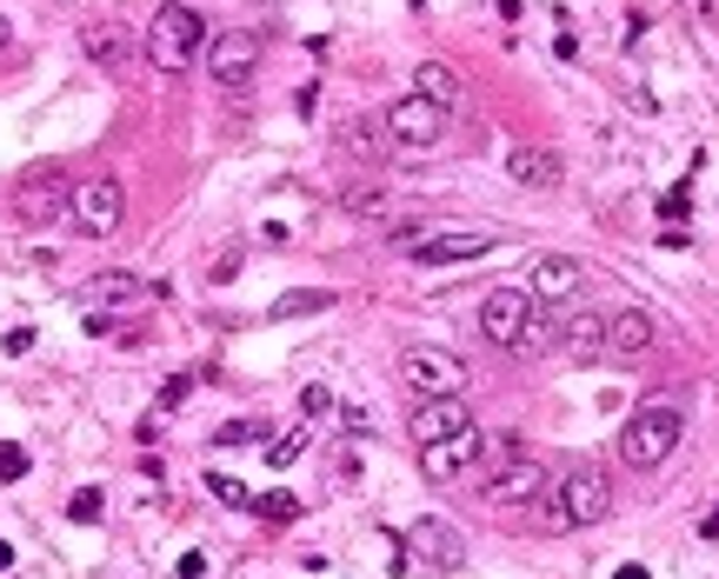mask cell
Here are the masks:
<instances>
[{"instance_id": "8", "label": "cell", "mask_w": 719, "mask_h": 579, "mask_svg": "<svg viewBox=\"0 0 719 579\" xmlns=\"http://www.w3.org/2000/svg\"><path fill=\"white\" fill-rule=\"evenodd\" d=\"M260 54H267V34L260 27H227V34L207 40V73L220 80V88H240V80L260 67Z\"/></svg>"}, {"instance_id": "18", "label": "cell", "mask_w": 719, "mask_h": 579, "mask_svg": "<svg viewBox=\"0 0 719 579\" xmlns=\"http://www.w3.org/2000/svg\"><path fill=\"white\" fill-rule=\"evenodd\" d=\"M606 354H619V360L653 354V313H639V306L606 313Z\"/></svg>"}, {"instance_id": "37", "label": "cell", "mask_w": 719, "mask_h": 579, "mask_svg": "<svg viewBox=\"0 0 719 579\" xmlns=\"http://www.w3.org/2000/svg\"><path fill=\"white\" fill-rule=\"evenodd\" d=\"M619 579H647V566H619Z\"/></svg>"}, {"instance_id": "28", "label": "cell", "mask_w": 719, "mask_h": 579, "mask_svg": "<svg viewBox=\"0 0 719 579\" xmlns=\"http://www.w3.org/2000/svg\"><path fill=\"white\" fill-rule=\"evenodd\" d=\"M254 513H260V520H274V526H287V520L300 513V500H293V493H260Z\"/></svg>"}, {"instance_id": "29", "label": "cell", "mask_w": 719, "mask_h": 579, "mask_svg": "<svg viewBox=\"0 0 719 579\" xmlns=\"http://www.w3.org/2000/svg\"><path fill=\"white\" fill-rule=\"evenodd\" d=\"M207 493H213V500H227V507H254V493L240 486V479H227V473H207Z\"/></svg>"}, {"instance_id": "33", "label": "cell", "mask_w": 719, "mask_h": 579, "mask_svg": "<svg viewBox=\"0 0 719 579\" xmlns=\"http://www.w3.org/2000/svg\"><path fill=\"white\" fill-rule=\"evenodd\" d=\"M187 393H194V380H187V373H174V380H167V386H160V406H181V399H187Z\"/></svg>"}, {"instance_id": "13", "label": "cell", "mask_w": 719, "mask_h": 579, "mask_svg": "<svg viewBox=\"0 0 719 579\" xmlns=\"http://www.w3.org/2000/svg\"><path fill=\"white\" fill-rule=\"evenodd\" d=\"M507 181L526 187V194H546V187L567 181V160L553 147H540V140H520V147H507Z\"/></svg>"}, {"instance_id": "35", "label": "cell", "mask_w": 719, "mask_h": 579, "mask_svg": "<svg viewBox=\"0 0 719 579\" xmlns=\"http://www.w3.org/2000/svg\"><path fill=\"white\" fill-rule=\"evenodd\" d=\"M686 8H693V21H712V14H719V0H686Z\"/></svg>"}, {"instance_id": "1", "label": "cell", "mask_w": 719, "mask_h": 579, "mask_svg": "<svg viewBox=\"0 0 719 579\" xmlns=\"http://www.w3.org/2000/svg\"><path fill=\"white\" fill-rule=\"evenodd\" d=\"M606 513H613V473L593 466V460L567 466V473L540 493V507H533L540 533H580V526H600Z\"/></svg>"}, {"instance_id": "12", "label": "cell", "mask_w": 719, "mask_h": 579, "mask_svg": "<svg viewBox=\"0 0 719 579\" xmlns=\"http://www.w3.org/2000/svg\"><path fill=\"white\" fill-rule=\"evenodd\" d=\"M479 453H487V433H479V427H460L453 440H440V447H420V473H427L433 486H447V479L473 473V466H479Z\"/></svg>"}, {"instance_id": "36", "label": "cell", "mask_w": 719, "mask_h": 579, "mask_svg": "<svg viewBox=\"0 0 719 579\" xmlns=\"http://www.w3.org/2000/svg\"><path fill=\"white\" fill-rule=\"evenodd\" d=\"M699 533H706V540H719V507H712V513L699 520Z\"/></svg>"}, {"instance_id": "11", "label": "cell", "mask_w": 719, "mask_h": 579, "mask_svg": "<svg viewBox=\"0 0 719 579\" xmlns=\"http://www.w3.org/2000/svg\"><path fill=\"white\" fill-rule=\"evenodd\" d=\"M500 233H414L407 240V260L420 267H453V260H479V254H494Z\"/></svg>"}, {"instance_id": "23", "label": "cell", "mask_w": 719, "mask_h": 579, "mask_svg": "<svg viewBox=\"0 0 719 579\" xmlns=\"http://www.w3.org/2000/svg\"><path fill=\"white\" fill-rule=\"evenodd\" d=\"M340 147H347L353 160H380V153H386V127L367 120V114H353V120L340 127Z\"/></svg>"}, {"instance_id": "6", "label": "cell", "mask_w": 719, "mask_h": 579, "mask_svg": "<svg viewBox=\"0 0 719 579\" xmlns=\"http://www.w3.org/2000/svg\"><path fill=\"white\" fill-rule=\"evenodd\" d=\"M533 313H540V306H533V293L507 280V287H494L487 300H479V334H487L494 347H507V354H513V347H520V334L533 326Z\"/></svg>"}, {"instance_id": "7", "label": "cell", "mask_w": 719, "mask_h": 579, "mask_svg": "<svg viewBox=\"0 0 719 579\" xmlns=\"http://www.w3.org/2000/svg\"><path fill=\"white\" fill-rule=\"evenodd\" d=\"M380 127H386V140H393V147H414V153H427V147H440V140H447V114H440L433 101H420V94L393 101V107L380 114Z\"/></svg>"}, {"instance_id": "34", "label": "cell", "mask_w": 719, "mask_h": 579, "mask_svg": "<svg viewBox=\"0 0 719 579\" xmlns=\"http://www.w3.org/2000/svg\"><path fill=\"white\" fill-rule=\"evenodd\" d=\"M0 347H8V354H27V347H34V326H14V334L0 340Z\"/></svg>"}, {"instance_id": "32", "label": "cell", "mask_w": 719, "mask_h": 579, "mask_svg": "<svg viewBox=\"0 0 719 579\" xmlns=\"http://www.w3.org/2000/svg\"><path fill=\"white\" fill-rule=\"evenodd\" d=\"M27 473V447H0V479H21Z\"/></svg>"}, {"instance_id": "26", "label": "cell", "mask_w": 719, "mask_h": 579, "mask_svg": "<svg viewBox=\"0 0 719 579\" xmlns=\"http://www.w3.org/2000/svg\"><path fill=\"white\" fill-rule=\"evenodd\" d=\"M67 513H73L80 526H94V520L107 513V493H101V486H80V493H73V500H67Z\"/></svg>"}, {"instance_id": "30", "label": "cell", "mask_w": 719, "mask_h": 579, "mask_svg": "<svg viewBox=\"0 0 719 579\" xmlns=\"http://www.w3.org/2000/svg\"><path fill=\"white\" fill-rule=\"evenodd\" d=\"M254 440H260V427H254V420H227V427L213 433V447H254Z\"/></svg>"}, {"instance_id": "14", "label": "cell", "mask_w": 719, "mask_h": 579, "mask_svg": "<svg viewBox=\"0 0 719 579\" xmlns=\"http://www.w3.org/2000/svg\"><path fill=\"white\" fill-rule=\"evenodd\" d=\"M407 553H414L427 572H460V559H466V540H460L447 520H414V526H407Z\"/></svg>"}, {"instance_id": "9", "label": "cell", "mask_w": 719, "mask_h": 579, "mask_svg": "<svg viewBox=\"0 0 719 579\" xmlns=\"http://www.w3.org/2000/svg\"><path fill=\"white\" fill-rule=\"evenodd\" d=\"M520 287L533 293V306H546V313H553V306H567V300H580V293H587V267H580V260H567V254H540V260H533V274H526Z\"/></svg>"}, {"instance_id": "19", "label": "cell", "mask_w": 719, "mask_h": 579, "mask_svg": "<svg viewBox=\"0 0 719 579\" xmlns=\"http://www.w3.org/2000/svg\"><path fill=\"white\" fill-rule=\"evenodd\" d=\"M340 207H347L353 220H367V227H399V194H393L386 181H353V187L340 194Z\"/></svg>"}, {"instance_id": "15", "label": "cell", "mask_w": 719, "mask_h": 579, "mask_svg": "<svg viewBox=\"0 0 719 579\" xmlns=\"http://www.w3.org/2000/svg\"><path fill=\"white\" fill-rule=\"evenodd\" d=\"M546 486H553V479H546V466L520 453L513 466H500V473L487 479V507H533Z\"/></svg>"}, {"instance_id": "21", "label": "cell", "mask_w": 719, "mask_h": 579, "mask_svg": "<svg viewBox=\"0 0 719 579\" xmlns=\"http://www.w3.org/2000/svg\"><path fill=\"white\" fill-rule=\"evenodd\" d=\"M414 94H420V101H433V107L447 114V107L460 101V73H453L447 60H420V67H414Z\"/></svg>"}, {"instance_id": "5", "label": "cell", "mask_w": 719, "mask_h": 579, "mask_svg": "<svg viewBox=\"0 0 719 579\" xmlns=\"http://www.w3.org/2000/svg\"><path fill=\"white\" fill-rule=\"evenodd\" d=\"M399 380H407L420 399H466V360L447 347H407L399 354Z\"/></svg>"}, {"instance_id": "31", "label": "cell", "mask_w": 719, "mask_h": 579, "mask_svg": "<svg viewBox=\"0 0 719 579\" xmlns=\"http://www.w3.org/2000/svg\"><path fill=\"white\" fill-rule=\"evenodd\" d=\"M300 413H306V420H320V413H334V393H327V386H300Z\"/></svg>"}, {"instance_id": "25", "label": "cell", "mask_w": 719, "mask_h": 579, "mask_svg": "<svg viewBox=\"0 0 719 579\" xmlns=\"http://www.w3.org/2000/svg\"><path fill=\"white\" fill-rule=\"evenodd\" d=\"M553 340H559V326H553V313L540 306V313H533V326L520 334V347H513V354H520V360H540V354H553Z\"/></svg>"}, {"instance_id": "20", "label": "cell", "mask_w": 719, "mask_h": 579, "mask_svg": "<svg viewBox=\"0 0 719 579\" xmlns=\"http://www.w3.org/2000/svg\"><path fill=\"white\" fill-rule=\"evenodd\" d=\"M559 347H567V360H606V313H573L567 326H559Z\"/></svg>"}, {"instance_id": "27", "label": "cell", "mask_w": 719, "mask_h": 579, "mask_svg": "<svg viewBox=\"0 0 719 579\" xmlns=\"http://www.w3.org/2000/svg\"><path fill=\"white\" fill-rule=\"evenodd\" d=\"M300 453H306V427H287V433H274V447H267L274 466H293Z\"/></svg>"}, {"instance_id": "4", "label": "cell", "mask_w": 719, "mask_h": 579, "mask_svg": "<svg viewBox=\"0 0 719 579\" xmlns=\"http://www.w3.org/2000/svg\"><path fill=\"white\" fill-rule=\"evenodd\" d=\"M120 213H127V194H120V181H114V174H88V181H73V194H67V220H73V233L107 240V233H120Z\"/></svg>"}, {"instance_id": "24", "label": "cell", "mask_w": 719, "mask_h": 579, "mask_svg": "<svg viewBox=\"0 0 719 579\" xmlns=\"http://www.w3.org/2000/svg\"><path fill=\"white\" fill-rule=\"evenodd\" d=\"M327 306H334V287H306V293H280L267 313L274 320H300V313H327Z\"/></svg>"}, {"instance_id": "10", "label": "cell", "mask_w": 719, "mask_h": 579, "mask_svg": "<svg viewBox=\"0 0 719 579\" xmlns=\"http://www.w3.org/2000/svg\"><path fill=\"white\" fill-rule=\"evenodd\" d=\"M67 194H73V187L40 167V174L14 181V220H21V227H54V220L67 213Z\"/></svg>"}, {"instance_id": "38", "label": "cell", "mask_w": 719, "mask_h": 579, "mask_svg": "<svg viewBox=\"0 0 719 579\" xmlns=\"http://www.w3.org/2000/svg\"><path fill=\"white\" fill-rule=\"evenodd\" d=\"M8 40H14V27H8V14H0V47H8Z\"/></svg>"}, {"instance_id": "2", "label": "cell", "mask_w": 719, "mask_h": 579, "mask_svg": "<svg viewBox=\"0 0 719 579\" xmlns=\"http://www.w3.org/2000/svg\"><path fill=\"white\" fill-rule=\"evenodd\" d=\"M200 47H207V21L187 8V0H167V8L147 21V34H140V54H147V67H160V73H187Z\"/></svg>"}, {"instance_id": "22", "label": "cell", "mask_w": 719, "mask_h": 579, "mask_svg": "<svg viewBox=\"0 0 719 579\" xmlns=\"http://www.w3.org/2000/svg\"><path fill=\"white\" fill-rule=\"evenodd\" d=\"M80 293H88V313H101V306H140V280L134 274H94Z\"/></svg>"}, {"instance_id": "3", "label": "cell", "mask_w": 719, "mask_h": 579, "mask_svg": "<svg viewBox=\"0 0 719 579\" xmlns=\"http://www.w3.org/2000/svg\"><path fill=\"white\" fill-rule=\"evenodd\" d=\"M680 440H686V413L666 406V399H653V406H639L633 420L619 427V460H626L633 473H653V466L673 460Z\"/></svg>"}, {"instance_id": "17", "label": "cell", "mask_w": 719, "mask_h": 579, "mask_svg": "<svg viewBox=\"0 0 719 579\" xmlns=\"http://www.w3.org/2000/svg\"><path fill=\"white\" fill-rule=\"evenodd\" d=\"M134 47H140V40H134L120 21H88V27H80V54H88L101 73H120V67L134 60Z\"/></svg>"}, {"instance_id": "16", "label": "cell", "mask_w": 719, "mask_h": 579, "mask_svg": "<svg viewBox=\"0 0 719 579\" xmlns=\"http://www.w3.org/2000/svg\"><path fill=\"white\" fill-rule=\"evenodd\" d=\"M460 427H473V406H466V399H420L414 420H407L414 447H440V440H453Z\"/></svg>"}]
</instances>
